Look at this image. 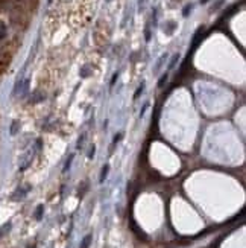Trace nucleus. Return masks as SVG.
<instances>
[{"instance_id":"1","label":"nucleus","mask_w":246,"mask_h":248,"mask_svg":"<svg viewBox=\"0 0 246 248\" xmlns=\"http://www.w3.org/2000/svg\"><path fill=\"white\" fill-rule=\"evenodd\" d=\"M167 58H169V55H167V53H163V55L158 58V61H157V64H155V67H154V73H155V75H157V73L163 69V65L166 64Z\"/></svg>"},{"instance_id":"2","label":"nucleus","mask_w":246,"mask_h":248,"mask_svg":"<svg viewBox=\"0 0 246 248\" xmlns=\"http://www.w3.org/2000/svg\"><path fill=\"white\" fill-rule=\"evenodd\" d=\"M108 174H109V164H103V168L100 171V175H99V183H103V181L106 180V177H108Z\"/></svg>"},{"instance_id":"3","label":"nucleus","mask_w":246,"mask_h":248,"mask_svg":"<svg viewBox=\"0 0 246 248\" xmlns=\"http://www.w3.org/2000/svg\"><path fill=\"white\" fill-rule=\"evenodd\" d=\"M91 241H93V235H87L84 239L81 241V244H79V248H90V245H91Z\"/></svg>"},{"instance_id":"4","label":"nucleus","mask_w":246,"mask_h":248,"mask_svg":"<svg viewBox=\"0 0 246 248\" xmlns=\"http://www.w3.org/2000/svg\"><path fill=\"white\" fill-rule=\"evenodd\" d=\"M73 160H75V154L72 152V154L69 155L67 161H65V164H64V169H62V172H67V171L72 168V163H73Z\"/></svg>"},{"instance_id":"5","label":"nucleus","mask_w":246,"mask_h":248,"mask_svg":"<svg viewBox=\"0 0 246 248\" xmlns=\"http://www.w3.org/2000/svg\"><path fill=\"white\" fill-rule=\"evenodd\" d=\"M179 58H181V55H179V53H175V55H173V58H172L170 62H169V70H173V69H175V65L178 64Z\"/></svg>"},{"instance_id":"6","label":"nucleus","mask_w":246,"mask_h":248,"mask_svg":"<svg viewBox=\"0 0 246 248\" xmlns=\"http://www.w3.org/2000/svg\"><path fill=\"white\" fill-rule=\"evenodd\" d=\"M43 213H44V206L40 204V206L37 207V212H35V219H37V221H41V219H43Z\"/></svg>"},{"instance_id":"7","label":"nucleus","mask_w":246,"mask_h":248,"mask_svg":"<svg viewBox=\"0 0 246 248\" xmlns=\"http://www.w3.org/2000/svg\"><path fill=\"white\" fill-rule=\"evenodd\" d=\"M27 192H29V189H26V190H23V189H18V192H17V193H14V196H12V198H14L15 201H18V200H21V198H23V196H24Z\"/></svg>"},{"instance_id":"8","label":"nucleus","mask_w":246,"mask_h":248,"mask_svg":"<svg viewBox=\"0 0 246 248\" xmlns=\"http://www.w3.org/2000/svg\"><path fill=\"white\" fill-rule=\"evenodd\" d=\"M9 230H11V222H6L5 225H2V227H0V238H2V236H5V235L8 233Z\"/></svg>"},{"instance_id":"9","label":"nucleus","mask_w":246,"mask_h":248,"mask_svg":"<svg viewBox=\"0 0 246 248\" xmlns=\"http://www.w3.org/2000/svg\"><path fill=\"white\" fill-rule=\"evenodd\" d=\"M85 139H87V134H85V133L78 139V143H76V148H78V149H81V148L85 145Z\"/></svg>"},{"instance_id":"10","label":"nucleus","mask_w":246,"mask_h":248,"mask_svg":"<svg viewBox=\"0 0 246 248\" xmlns=\"http://www.w3.org/2000/svg\"><path fill=\"white\" fill-rule=\"evenodd\" d=\"M18 125H20L18 120H14V122H12V126H11V136H15V134L18 133Z\"/></svg>"},{"instance_id":"11","label":"nucleus","mask_w":246,"mask_h":248,"mask_svg":"<svg viewBox=\"0 0 246 248\" xmlns=\"http://www.w3.org/2000/svg\"><path fill=\"white\" fill-rule=\"evenodd\" d=\"M144 87H146V84H144V82H141V85L137 88V91H135V94H134V99H138V97H140V94L144 91Z\"/></svg>"},{"instance_id":"12","label":"nucleus","mask_w":246,"mask_h":248,"mask_svg":"<svg viewBox=\"0 0 246 248\" xmlns=\"http://www.w3.org/2000/svg\"><path fill=\"white\" fill-rule=\"evenodd\" d=\"M167 78H169V75H167V73H164V75H163V76L160 78V81H158V87H160V88H161V87H163L164 84H166Z\"/></svg>"},{"instance_id":"13","label":"nucleus","mask_w":246,"mask_h":248,"mask_svg":"<svg viewBox=\"0 0 246 248\" xmlns=\"http://www.w3.org/2000/svg\"><path fill=\"white\" fill-rule=\"evenodd\" d=\"M149 101H147V102H144V105H143V108L140 110V117H143V116L146 114V111H147V108H149Z\"/></svg>"},{"instance_id":"14","label":"nucleus","mask_w":246,"mask_h":248,"mask_svg":"<svg viewBox=\"0 0 246 248\" xmlns=\"http://www.w3.org/2000/svg\"><path fill=\"white\" fill-rule=\"evenodd\" d=\"M94 154H96V146L91 145L90 146V151H88V158H94Z\"/></svg>"},{"instance_id":"15","label":"nucleus","mask_w":246,"mask_h":248,"mask_svg":"<svg viewBox=\"0 0 246 248\" xmlns=\"http://www.w3.org/2000/svg\"><path fill=\"white\" fill-rule=\"evenodd\" d=\"M191 8H193L191 5H187V6H185V9H184V12H182V15H184V17H187V15L191 12Z\"/></svg>"},{"instance_id":"16","label":"nucleus","mask_w":246,"mask_h":248,"mask_svg":"<svg viewBox=\"0 0 246 248\" xmlns=\"http://www.w3.org/2000/svg\"><path fill=\"white\" fill-rule=\"evenodd\" d=\"M123 137V134L120 133V134H116V136H114V140H112V145H116L117 142H120V139Z\"/></svg>"},{"instance_id":"17","label":"nucleus","mask_w":246,"mask_h":248,"mask_svg":"<svg viewBox=\"0 0 246 248\" xmlns=\"http://www.w3.org/2000/svg\"><path fill=\"white\" fill-rule=\"evenodd\" d=\"M117 78H119V73H114V75H112V79H111V84H109L111 87H112L114 84H116V81H117Z\"/></svg>"},{"instance_id":"18","label":"nucleus","mask_w":246,"mask_h":248,"mask_svg":"<svg viewBox=\"0 0 246 248\" xmlns=\"http://www.w3.org/2000/svg\"><path fill=\"white\" fill-rule=\"evenodd\" d=\"M144 2H146V0H138V6H140V11L144 8Z\"/></svg>"},{"instance_id":"19","label":"nucleus","mask_w":246,"mask_h":248,"mask_svg":"<svg viewBox=\"0 0 246 248\" xmlns=\"http://www.w3.org/2000/svg\"><path fill=\"white\" fill-rule=\"evenodd\" d=\"M146 40H147V41L151 40V30H149V29H146Z\"/></svg>"},{"instance_id":"20","label":"nucleus","mask_w":246,"mask_h":248,"mask_svg":"<svg viewBox=\"0 0 246 248\" xmlns=\"http://www.w3.org/2000/svg\"><path fill=\"white\" fill-rule=\"evenodd\" d=\"M207 2V0H201V3H205Z\"/></svg>"}]
</instances>
